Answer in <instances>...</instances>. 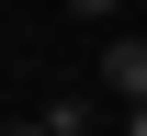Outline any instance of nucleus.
<instances>
[{
  "label": "nucleus",
  "mask_w": 147,
  "mask_h": 136,
  "mask_svg": "<svg viewBox=\"0 0 147 136\" xmlns=\"http://www.w3.org/2000/svg\"><path fill=\"white\" fill-rule=\"evenodd\" d=\"M102 91L125 102V114L147 102V34H102Z\"/></svg>",
  "instance_id": "f257e3e1"
},
{
  "label": "nucleus",
  "mask_w": 147,
  "mask_h": 136,
  "mask_svg": "<svg viewBox=\"0 0 147 136\" xmlns=\"http://www.w3.org/2000/svg\"><path fill=\"white\" fill-rule=\"evenodd\" d=\"M45 136H102V114H91V91H57V102H45Z\"/></svg>",
  "instance_id": "f03ea898"
},
{
  "label": "nucleus",
  "mask_w": 147,
  "mask_h": 136,
  "mask_svg": "<svg viewBox=\"0 0 147 136\" xmlns=\"http://www.w3.org/2000/svg\"><path fill=\"white\" fill-rule=\"evenodd\" d=\"M68 12H79V23H102V34H125V23H113L125 0H68Z\"/></svg>",
  "instance_id": "7ed1b4c3"
},
{
  "label": "nucleus",
  "mask_w": 147,
  "mask_h": 136,
  "mask_svg": "<svg viewBox=\"0 0 147 136\" xmlns=\"http://www.w3.org/2000/svg\"><path fill=\"white\" fill-rule=\"evenodd\" d=\"M0 136H45V114H11V125H0Z\"/></svg>",
  "instance_id": "20e7f679"
},
{
  "label": "nucleus",
  "mask_w": 147,
  "mask_h": 136,
  "mask_svg": "<svg viewBox=\"0 0 147 136\" xmlns=\"http://www.w3.org/2000/svg\"><path fill=\"white\" fill-rule=\"evenodd\" d=\"M125 136H147V102H136V114H125Z\"/></svg>",
  "instance_id": "39448f33"
}]
</instances>
